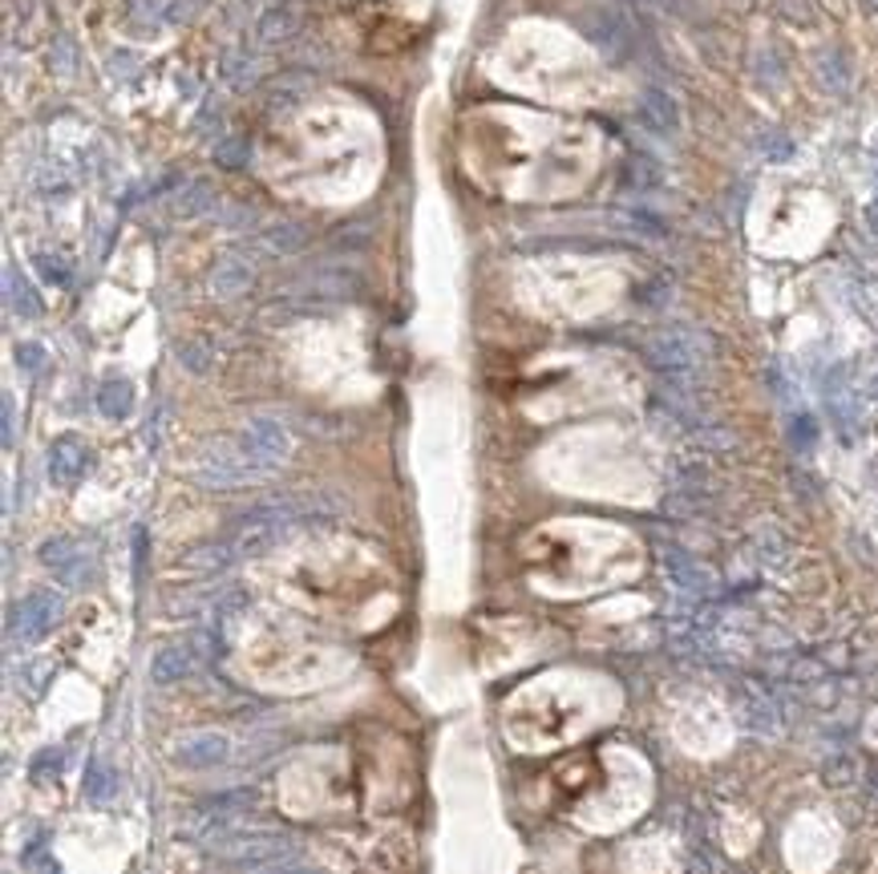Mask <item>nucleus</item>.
Instances as JSON below:
<instances>
[{
    "label": "nucleus",
    "mask_w": 878,
    "mask_h": 874,
    "mask_svg": "<svg viewBox=\"0 0 878 874\" xmlns=\"http://www.w3.org/2000/svg\"><path fill=\"white\" fill-rule=\"evenodd\" d=\"M385 126L369 105L325 89L283 110L255 138V175L280 199L353 207L385 175Z\"/></svg>",
    "instance_id": "obj_1"
},
{
    "label": "nucleus",
    "mask_w": 878,
    "mask_h": 874,
    "mask_svg": "<svg viewBox=\"0 0 878 874\" xmlns=\"http://www.w3.org/2000/svg\"><path fill=\"white\" fill-rule=\"evenodd\" d=\"M458 163L478 191L507 203H563L596 178L603 134L535 105L482 102L458 118Z\"/></svg>",
    "instance_id": "obj_2"
},
{
    "label": "nucleus",
    "mask_w": 878,
    "mask_h": 874,
    "mask_svg": "<svg viewBox=\"0 0 878 874\" xmlns=\"http://www.w3.org/2000/svg\"><path fill=\"white\" fill-rule=\"evenodd\" d=\"M482 77L514 98L559 105V110L603 105L615 93V77L596 58V49H587L567 25L543 21V16L514 21L486 49Z\"/></svg>",
    "instance_id": "obj_3"
},
{
    "label": "nucleus",
    "mask_w": 878,
    "mask_h": 874,
    "mask_svg": "<svg viewBox=\"0 0 878 874\" xmlns=\"http://www.w3.org/2000/svg\"><path fill=\"white\" fill-rule=\"evenodd\" d=\"M175 757L187 770H211V765L227 761V737L224 733H187Z\"/></svg>",
    "instance_id": "obj_4"
},
{
    "label": "nucleus",
    "mask_w": 878,
    "mask_h": 874,
    "mask_svg": "<svg viewBox=\"0 0 878 874\" xmlns=\"http://www.w3.org/2000/svg\"><path fill=\"white\" fill-rule=\"evenodd\" d=\"M194 660L187 656V648H166V653L154 656L150 664V681L154 684H179L182 676H191Z\"/></svg>",
    "instance_id": "obj_5"
},
{
    "label": "nucleus",
    "mask_w": 878,
    "mask_h": 874,
    "mask_svg": "<svg viewBox=\"0 0 878 874\" xmlns=\"http://www.w3.org/2000/svg\"><path fill=\"white\" fill-rule=\"evenodd\" d=\"M365 4H377L381 13H393L405 25H421L430 13V0H365Z\"/></svg>",
    "instance_id": "obj_6"
}]
</instances>
